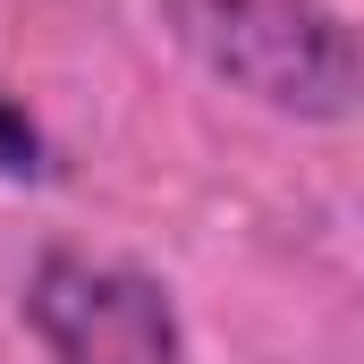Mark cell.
<instances>
[{"mask_svg": "<svg viewBox=\"0 0 364 364\" xmlns=\"http://www.w3.org/2000/svg\"><path fill=\"white\" fill-rule=\"evenodd\" d=\"M178 43L288 119H348L364 110V43L322 0H161Z\"/></svg>", "mask_w": 364, "mask_h": 364, "instance_id": "cell-1", "label": "cell"}, {"mask_svg": "<svg viewBox=\"0 0 364 364\" xmlns=\"http://www.w3.org/2000/svg\"><path fill=\"white\" fill-rule=\"evenodd\" d=\"M26 322L51 364H195L170 288L110 255H43L26 279Z\"/></svg>", "mask_w": 364, "mask_h": 364, "instance_id": "cell-2", "label": "cell"}, {"mask_svg": "<svg viewBox=\"0 0 364 364\" xmlns=\"http://www.w3.org/2000/svg\"><path fill=\"white\" fill-rule=\"evenodd\" d=\"M17 178H43V127L26 119V102L0 85V186Z\"/></svg>", "mask_w": 364, "mask_h": 364, "instance_id": "cell-3", "label": "cell"}]
</instances>
